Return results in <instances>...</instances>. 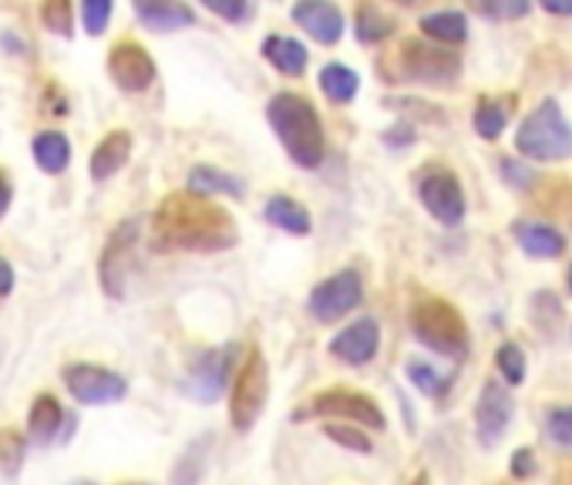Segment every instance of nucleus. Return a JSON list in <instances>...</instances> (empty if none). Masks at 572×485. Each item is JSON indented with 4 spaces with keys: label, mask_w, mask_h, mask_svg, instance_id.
I'll use <instances>...</instances> for the list:
<instances>
[{
    "label": "nucleus",
    "mask_w": 572,
    "mask_h": 485,
    "mask_svg": "<svg viewBox=\"0 0 572 485\" xmlns=\"http://www.w3.org/2000/svg\"><path fill=\"white\" fill-rule=\"evenodd\" d=\"M421 203L424 209L437 219V223L445 227H455L462 223L465 216V196H462V186L452 172L437 169V172H428L421 180Z\"/></svg>",
    "instance_id": "11"
},
{
    "label": "nucleus",
    "mask_w": 572,
    "mask_h": 485,
    "mask_svg": "<svg viewBox=\"0 0 572 485\" xmlns=\"http://www.w3.org/2000/svg\"><path fill=\"white\" fill-rule=\"evenodd\" d=\"M398 4H424V0H398Z\"/></svg>",
    "instance_id": "42"
},
{
    "label": "nucleus",
    "mask_w": 572,
    "mask_h": 485,
    "mask_svg": "<svg viewBox=\"0 0 572 485\" xmlns=\"http://www.w3.org/2000/svg\"><path fill=\"white\" fill-rule=\"evenodd\" d=\"M408 378H411L424 394H442V388H445V378L437 374L431 365H424V361H411V365H408Z\"/></svg>",
    "instance_id": "32"
},
{
    "label": "nucleus",
    "mask_w": 572,
    "mask_h": 485,
    "mask_svg": "<svg viewBox=\"0 0 572 485\" xmlns=\"http://www.w3.org/2000/svg\"><path fill=\"white\" fill-rule=\"evenodd\" d=\"M569 290H572V267H569Z\"/></svg>",
    "instance_id": "43"
},
{
    "label": "nucleus",
    "mask_w": 572,
    "mask_h": 485,
    "mask_svg": "<svg viewBox=\"0 0 572 485\" xmlns=\"http://www.w3.org/2000/svg\"><path fill=\"white\" fill-rule=\"evenodd\" d=\"M478 14L486 18H499V14H522V4H512V0H471Z\"/></svg>",
    "instance_id": "37"
},
{
    "label": "nucleus",
    "mask_w": 572,
    "mask_h": 485,
    "mask_svg": "<svg viewBox=\"0 0 572 485\" xmlns=\"http://www.w3.org/2000/svg\"><path fill=\"white\" fill-rule=\"evenodd\" d=\"M108 74L128 95H139L155 81V61L139 41H118L108 51Z\"/></svg>",
    "instance_id": "8"
},
{
    "label": "nucleus",
    "mask_w": 572,
    "mask_h": 485,
    "mask_svg": "<svg viewBox=\"0 0 572 485\" xmlns=\"http://www.w3.org/2000/svg\"><path fill=\"white\" fill-rule=\"evenodd\" d=\"M358 303H361V277L354 270H340L311 293V314L320 324H334L354 311Z\"/></svg>",
    "instance_id": "9"
},
{
    "label": "nucleus",
    "mask_w": 572,
    "mask_h": 485,
    "mask_svg": "<svg viewBox=\"0 0 572 485\" xmlns=\"http://www.w3.org/2000/svg\"><path fill=\"white\" fill-rule=\"evenodd\" d=\"M81 21L92 37L105 34L112 21V0H81Z\"/></svg>",
    "instance_id": "30"
},
{
    "label": "nucleus",
    "mask_w": 572,
    "mask_h": 485,
    "mask_svg": "<svg viewBox=\"0 0 572 485\" xmlns=\"http://www.w3.org/2000/svg\"><path fill=\"white\" fill-rule=\"evenodd\" d=\"M128 159H131V136L125 128H115L95 146L92 162H87V172H92L95 183H108L112 175H118L125 169Z\"/></svg>",
    "instance_id": "16"
},
{
    "label": "nucleus",
    "mask_w": 572,
    "mask_h": 485,
    "mask_svg": "<svg viewBox=\"0 0 572 485\" xmlns=\"http://www.w3.org/2000/svg\"><path fill=\"white\" fill-rule=\"evenodd\" d=\"M262 55L283 74H303L306 68V48L293 37H267L262 41Z\"/></svg>",
    "instance_id": "22"
},
{
    "label": "nucleus",
    "mask_w": 572,
    "mask_h": 485,
    "mask_svg": "<svg viewBox=\"0 0 572 485\" xmlns=\"http://www.w3.org/2000/svg\"><path fill=\"white\" fill-rule=\"evenodd\" d=\"M202 4L212 11V14H219V18H223V21H243L246 18V11H249V4H246V0H202Z\"/></svg>",
    "instance_id": "35"
},
{
    "label": "nucleus",
    "mask_w": 572,
    "mask_h": 485,
    "mask_svg": "<svg viewBox=\"0 0 572 485\" xmlns=\"http://www.w3.org/2000/svg\"><path fill=\"white\" fill-rule=\"evenodd\" d=\"M311 412L314 415H340V418H350V422L374 428V431L384 428L381 408L374 405V399H367V394H361V391H324L314 399Z\"/></svg>",
    "instance_id": "12"
},
{
    "label": "nucleus",
    "mask_w": 572,
    "mask_h": 485,
    "mask_svg": "<svg viewBox=\"0 0 572 485\" xmlns=\"http://www.w3.org/2000/svg\"><path fill=\"white\" fill-rule=\"evenodd\" d=\"M327 435L334 438V442H340L343 449H354V452H371V442L361 435V431H354V428H340V425H330L327 428Z\"/></svg>",
    "instance_id": "36"
},
{
    "label": "nucleus",
    "mask_w": 572,
    "mask_h": 485,
    "mask_svg": "<svg viewBox=\"0 0 572 485\" xmlns=\"http://www.w3.org/2000/svg\"><path fill=\"white\" fill-rule=\"evenodd\" d=\"M421 31H424L428 37H434V41L458 44V41H465V34H468V21H465V14H458V11H442V14H428V18L421 21Z\"/></svg>",
    "instance_id": "26"
},
{
    "label": "nucleus",
    "mask_w": 572,
    "mask_h": 485,
    "mask_svg": "<svg viewBox=\"0 0 572 485\" xmlns=\"http://www.w3.org/2000/svg\"><path fill=\"white\" fill-rule=\"evenodd\" d=\"M499 371L505 374L509 384H522L525 381V355L515 344H502L499 347Z\"/></svg>",
    "instance_id": "31"
},
{
    "label": "nucleus",
    "mask_w": 572,
    "mask_h": 485,
    "mask_svg": "<svg viewBox=\"0 0 572 485\" xmlns=\"http://www.w3.org/2000/svg\"><path fill=\"white\" fill-rule=\"evenodd\" d=\"M542 8H546L549 14L569 18V14H572V0H542Z\"/></svg>",
    "instance_id": "40"
},
{
    "label": "nucleus",
    "mask_w": 572,
    "mask_h": 485,
    "mask_svg": "<svg viewBox=\"0 0 572 485\" xmlns=\"http://www.w3.org/2000/svg\"><path fill=\"white\" fill-rule=\"evenodd\" d=\"M320 88H324V95L337 105H347L350 99L358 95V88H361V78L343 68V65H327L320 71Z\"/></svg>",
    "instance_id": "25"
},
{
    "label": "nucleus",
    "mask_w": 572,
    "mask_h": 485,
    "mask_svg": "<svg viewBox=\"0 0 572 485\" xmlns=\"http://www.w3.org/2000/svg\"><path fill=\"white\" fill-rule=\"evenodd\" d=\"M226 371H230V350H212V355H206L196 371H192V394L202 402H212L219 391H223L226 384Z\"/></svg>",
    "instance_id": "21"
},
{
    "label": "nucleus",
    "mask_w": 572,
    "mask_h": 485,
    "mask_svg": "<svg viewBox=\"0 0 572 485\" xmlns=\"http://www.w3.org/2000/svg\"><path fill=\"white\" fill-rule=\"evenodd\" d=\"M505 122H509V115L495 102L478 105V112H475V131H478L481 139H499L502 131H505Z\"/></svg>",
    "instance_id": "29"
},
{
    "label": "nucleus",
    "mask_w": 572,
    "mask_h": 485,
    "mask_svg": "<svg viewBox=\"0 0 572 485\" xmlns=\"http://www.w3.org/2000/svg\"><path fill=\"white\" fill-rule=\"evenodd\" d=\"M31 152H34L37 169L48 175H61L71 165V142L65 131H37L31 142Z\"/></svg>",
    "instance_id": "19"
},
{
    "label": "nucleus",
    "mask_w": 572,
    "mask_h": 485,
    "mask_svg": "<svg viewBox=\"0 0 572 485\" xmlns=\"http://www.w3.org/2000/svg\"><path fill=\"white\" fill-rule=\"evenodd\" d=\"M358 34L364 41H381V37L390 34V21L381 11H374V8H364L361 18H358Z\"/></svg>",
    "instance_id": "33"
},
{
    "label": "nucleus",
    "mask_w": 572,
    "mask_h": 485,
    "mask_svg": "<svg viewBox=\"0 0 572 485\" xmlns=\"http://www.w3.org/2000/svg\"><path fill=\"white\" fill-rule=\"evenodd\" d=\"M293 21L320 44H334L343 34V14L330 4V0H296Z\"/></svg>",
    "instance_id": "14"
},
{
    "label": "nucleus",
    "mask_w": 572,
    "mask_h": 485,
    "mask_svg": "<svg viewBox=\"0 0 572 485\" xmlns=\"http://www.w3.org/2000/svg\"><path fill=\"white\" fill-rule=\"evenodd\" d=\"M377 344H381L377 324L374 321H358V324L343 327L330 340V350H334V358H340L343 365H367L377 355Z\"/></svg>",
    "instance_id": "15"
},
{
    "label": "nucleus",
    "mask_w": 572,
    "mask_h": 485,
    "mask_svg": "<svg viewBox=\"0 0 572 485\" xmlns=\"http://www.w3.org/2000/svg\"><path fill=\"white\" fill-rule=\"evenodd\" d=\"M11 290H14V267L0 256V297H11Z\"/></svg>",
    "instance_id": "39"
},
{
    "label": "nucleus",
    "mask_w": 572,
    "mask_h": 485,
    "mask_svg": "<svg viewBox=\"0 0 572 485\" xmlns=\"http://www.w3.org/2000/svg\"><path fill=\"white\" fill-rule=\"evenodd\" d=\"M136 14L152 31H179L196 24L192 8L183 0H136Z\"/></svg>",
    "instance_id": "17"
},
{
    "label": "nucleus",
    "mask_w": 572,
    "mask_h": 485,
    "mask_svg": "<svg viewBox=\"0 0 572 485\" xmlns=\"http://www.w3.org/2000/svg\"><path fill=\"white\" fill-rule=\"evenodd\" d=\"M267 118H270L273 131L280 136L283 149L290 152V159L296 165L314 169V165L324 162V152H327V146H324V125H320V115H317V108L311 102L300 99V95L283 92V95L270 99Z\"/></svg>",
    "instance_id": "2"
},
{
    "label": "nucleus",
    "mask_w": 572,
    "mask_h": 485,
    "mask_svg": "<svg viewBox=\"0 0 572 485\" xmlns=\"http://www.w3.org/2000/svg\"><path fill=\"white\" fill-rule=\"evenodd\" d=\"M24 455H27V435L11 425L0 428V472L14 478L24 469Z\"/></svg>",
    "instance_id": "27"
},
{
    "label": "nucleus",
    "mask_w": 572,
    "mask_h": 485,
    "mask_svg": "<svg viewBox=\"0 0 572 485\" xmlns=\"http://www.w3.org/2000/svg\"><path fill=\"white\" fill-rule=\"evenodd\" d=\"M401 65H405V74L415 78V81H424V84H445L452 81L458 71H462V61L458 55L452 51H442L434 48V44H424V41H408L401 48Z\"/></svg>",
    "instance_id": "10"
},
{
    "label": "nucleus",
    "mask_w": 572,
    "mask_h": 485,
    "mask_svg": "<svg viewBox=\"0 0 572 485\" xmlns=\"http://www.w3.org/2000/svg\"><path fill=\"white\" fill-rule=\"evenodd\" d=\"M515 236L522 243V250L529 256H539V259H556L562 250H565V240L556 227L542 223V219H536V223H518L515 227Z\"/></svg>",
    "instance_id": "20"
},
{
    "label": "nucleus",
    "mask_w": 572,
    "mask_h": 485,
    "mask_svg": "<svg viewBox=\"0 0 572 485\" xmlns=\"http://www.w3.org/2000/svg\"><path fill=\"white\" fill-rule=\"evenodd\" d=\"M512 472H515V475H529V472H533V455L522 449V452L515 455V462H512Z\"/></svg>",
    "instance_id": "41"
},
{
    "label": "nucleus",
    "mask_w": 572,
    "mask_h": 485,
    "mask_svg": "<svg viewBox=\"0 0 572 485\" xmlns=\"http://www.w3.org/2000/svg\"><path fill=\"white\" fill-rule=\"evenodd\" d=\"M155 250L212 253L236 243V227L226 209L212 206L199 193H175L152 216Z\"/></svg>",
    "instance_id": "1"
},
{
    "label": "nucleus",
    "mask_w": 572,
    "mask_h": 485,
    "mask_svg": "<svg viewBox=\"0 0 572 485\" xmlns=\"http://www.w3.org/2000/svg\"><path fill=\"white\" fill-rule=\"evenodd\" d=\"M61 425H65L61 402L55 399V394H48V391L37 394V399L31 402V412H27V435L34 438L37 446H48V442H55V438H58Z\"/></svg>",
    "instance_id": "18"
},
{
    "label": "nucleus",
    "mask_w": 572,
    "mask_h": 485,
    "mask_svg": "<svg viewBox=\"0 0 572 485\" xmlns=\"http://www.w3.org/2000/svg\"><path fill=\"white\" fill-rule=\"evenodd\" d=\"M515 149L525 159H536V162L569 159L572 155V125L565 122L562 108L556 102H542L522 122L518 136H515Z\"/></svg>",
    "instance_id": "3"
},
{
    "label": "nucleus",
    "mask_w": 572,
    "mask_h": 485,
    "mask_svg": "<svg viewBox=\"0 0 572 485\" xmlns=\"http://www.w3.org/2000/svg\"><path fill=\"white\" fill-rule=\"evenodd\" d=\"M40 24L58 37L74 34V4L71 0H40Z\"/></svg>",
    "instance_id": "28"
},
{
    "label": "nucleus",
    "mask_w": 572,
    "mask_h": 485,
    "mask_svg": "<svg viewBox=\"0 0 572 485\" xmlns=\"http://www.w3.org/2000/svg\"><path fill=\"white\" fill-rule=\"evenodd\" d=\"M415 334L424 347L437 350L445 358H465L468 350V327L462 321V314L445 300H424L415 307L411 314Z\"/></svg>",
    "instance_id": "4"
},
{
    "label": "nucleus",
    "mask_w": 572,
    "mask_h": 485,
    "mask_svg": "<svg viewBox=\"0 0 572 485\" xmlns=\"http://www.w3.org/2000/svg\"><path fill=\"white\" fill-rule=\"evenodd\" d=\"M139 227H142L139 219L118 223L98 256V280L112 300L125 297V280H128V267H131V253H136V243H139Z\"/></svg>",
    "instance_id": "7"
},
{
    "label": "nucleus",
    "mask_w": 572,
    "mask_h": 485,
    "mask_svg": "<svg viewBox=\"0 0 572 485\" xmlns=\"http://www.w3.org/2000/svg\"><path fill=\"white\" fill-rule=\"evenodd\" d=\"M267 394H270L267 361H262L259 350H253L233 381V399H230V418L240 431H249L259 422L262 408H267Z\"/></svg>",
    "instance_id": "5"
},
{
    "label": "nucleus",
    "mask_w": 572,
    "mask_h": 485,
    "mask_svg": "<svg viewBox=\"0 0 572 485\" xmlns=\"http://www.w3.org/2000/svg\"><path fill=\"white\" fill-rule=\"evenodd\" d=\"M11 203H14V186H11V180H8V172L0 169V219L8 216Z\"/></svg>",
    "instance_id": "38"
},
{
    "label": "nucleus",
    "mask_w": 572,
    "mask_h": 485,
    "mask_svg": "<svg viewBox=\"0 0 572 485\" xmlns=\"http://www.w3.org/2000/svg\"><path fill=\"white\" fill-rule=\"evenodd\" d=\"M262 212H267V219L273 227H280V230H287L293 236L311 233V216H306V209L296 199H290V196H273Z\"/></svg>",
    "instance_id": "23"
},
{
    "label": "nucleus",
    "mask_w": 572,
    "mask_h": 485,
    "mask_svg": "<svg viewBox=\"0 0 572 485\" xmlns=\"http://www.w3.org/2000/svg\"><path fill=\"white\" fill-rule=\"evenodd\" d=\"M189 189L199 196H212V193H223V196H243V183L233 180V175L219 172L212 165H196L189 172Z\"/></svg>",
    "instance_id": "24"
},
{
    "label": "nucleus",
    "mask_w": 572,
    "mask_h": 485,
    "mask_svg": "<svg viewBox=\"0 0 572 485\" xmlns=\"http://www.w3.org/2000/svg\"><path fill=\"white\" fill-rule=\"evenodd\" d=\"M475 422H478L481 446H495L499 438L505 435V428L512 422V399H509V391L499 381H489L486 388H481Z\"/></svg>",
    "instance_id": "13"
},
{
    "label": "nucleus",
    "mask_w": 572,
    "mask_h": 485,
    "mask_svg": "<svg viewBox=\"0 0 572 485\" xmlns=\"http://www.w3.org/2000/svg\"><path fill=\"white\" fill-rule=\"evenodd\" d=\"M61 378L78 405H115L128 394V381L102 365L78 361V365H68Z\"/></svg>",
    "instance_id": "6"
},
{
    "label": "nucleus",
    "mask_w": 572,
    "mask_h": 485,
    "mask_svg": "<svg viewBox=\"0 0 572 485\" xmlns=\"http://www.w3.org/2000/svg\"><path fill=\"white\" fill-rule=\"evenodd\" d=\"M549 438L562 449H572V408H559L549 415Z\"/></svg>",
    "instance_id": "34"
}]
</instances>
